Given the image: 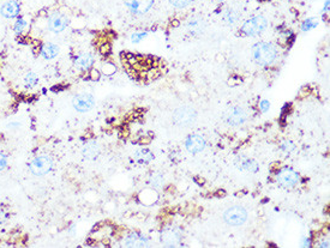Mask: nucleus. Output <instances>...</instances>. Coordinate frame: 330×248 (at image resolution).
I'll return each instance as SVG.
<instances>
[{
    "label": "nucleus",
    "instance_id": "f257e3e1",
    "mask_svg": "<svg viewBox=\"0 0 330 248\" xmlns=\"http://www.w3.org/2000/svg\"><path fill=\"white\" fill-rule=\"evenodd\" d=\"M277 56H279L277 48L270 42L261 41L252 47V58L255 62L260 66L266 67V66L272 65L276 62Z\"/></svg>",
    "mask_w": 330,
    "mask_h": 248
},
{
    "label": "nucleus",
    "instance_id": "f03ea898",
    "mask_svg": "<svg viewBox=\"0 0 330 248\" xmlns=\"http://www.w3.org/2000/svg\"><path fill=\"white\" fill-rule=\"evenodd\" d=\"M268 19L264 16H254L249 18L248 21L244 22L242 27V33L246 36H258L263 34L268 28Z\"/></svg>",
    "mask_w": 330,
    "mask_h": 248
},
{
    "label": "nucleus",
    "instance_id": "7ed1b4c3",
    "mask_svg": "<svg viewBox=\"0 0 330 248\" xmlns=\"http://www.w3.org/2000/svg\"><path fill=\"white\" fill-rule=\"evenodd\" d=\"M197 119V113L192 107H179L173 113L174 124L180 127H189Z\"/></svg>",
    "mask_w": 330,
    "mask_h": 248
},
{
    "label": "nucleus",
    "instance_id": "20e7f679",
    "mask_svg": "<svg viewBox=\"0 0 330 248\" xmlns=\"http://www.w3.org/2000/svg\"><path fill=\"white\" fill-rule=\"evenodd\" d=\"M53 168V161L48 155L36 156L29 164V170L35 177H44Z\"/></svg>",
    "mask_w": 330,
    "mask_h": 248
},
{
    "label": "nucleus",
    "instance_id": "39448f33",
    "mask_svg": "<svg viewBox=\"0 0 330 248\" xmlns=\"http://www.w3.org/2000/svg\"><path fill=\"white\" fill-rule=\"evenodd\" d=\"M70 19L60 11H53L47 17V29L54 34H60L68 27Z\"/></svg>",
    "mask_w": 330,
    "mask_h": 248
},
{
    "label": "nucleus",
    "instance_id": "423d86ee",
    "mask_svg": "<svg viewBox=\"0 0 330 248\" xmlns=\"http://www.w3.org/2000/svg\"><path fill=\"white\" fill-rule=\"evenodd\" d=\"M223 120L229 126H240L248 120V113L240 106H234L228 108L223 114Z\"/></svg>",
    "mask_w": 330,
    "mask_h": 248
},
{
    "label": "nucleus",
    "instance_id": "0eeeda50",
    "mask_svg": "<svg viewBox=\"0 0 330 248\" xmlns=\"http://www.w3.org/2000/svg\"><path fill=\"white\" fill-rule=\"evenodd\" d=\"M223 220L229 226H242L248 220V211L243 206H232L226 210Z\"/></svg>",
    "mask_w": 330,
    "mask_h": 248
},
{
    "label": "nucleus",
    "instance_id": "6e6552de",
    "mask_svg": "<svg viewBox=\"0 0 330 248\" xmlns=\"http://www.w3.org/2000/svg\"><path fill=\"white\" fill-rule=\"evenodd\" d=\"M72 106L79 113H87L95 106V99L91 94L81 92V94H77L72 99Z\"/></svg>",
    "mask_w": 330,
    "mask_h": 248
},
{
    "label": "nucleus",
    "instance_id": "1a4fd4ad",
    "mask_svg": "<svg viewBox=\"0 0 330 248\" xmlns=\"http://www.w3.org/2000/svg\"><path fill=\"white\" fill-rule=\"evenodd\" d=\"M155 0H125V6L134 16L145 14L153 7Z\"/></svg>",
    "mask_w": 330,
    "mask_h": 248
},
{
    "label": "nucleus",
    "instance_id": "9d476101",
    "mask_svg": "<svg viewBox=\"0 0 330 248\" xmlns=\"http://www.w3.org/2000/svg\"><path fill=\"white\" fill-rule=\"evenodd\" d=\"M299 181V174L292 168H282L277 173V183L286 188H292Z\"/></svg>",
    "mask_w": 330,
    "mask_h": 248
},
{
    "label": "nucleus",
    "instance_id": "9b49d317",
    "mask_svg": "<svg viewBox=\"0 0 330 248\" xmlns=\"http://www.w3.org/2000/svg\"><path fill=\"white\" fill-rule=\"evenodd\" d=\"M21 13V4L17 0H5L0 6V14L6 19L17 18Z\"/></svg>",
    "mask_w": 330,
    "mask_h": 248
},
{
    "label": "nucleus",
    "instance_id": "f8f14e48",
    "mask_svg": "<svg viewBox=\"0 0 330 248\" xmlns=\"http://www.w3.org/2000/svg\"><path fill=\"white\" fill-rule=\"evenodd\" d=\"M161 240L166 246H177L182 240V233L176 227H168L162 230Z\"/></svg>",
    "mask_w": 330,
    "mask_h": 248
},
{
    "label": "nucleus",
    "instance_id": "ddd939ff",
    "mask_svg": "<svg viewBox=\"0 0 330 248\" xmlns=\"http://www.w3.org/2000/svg\"><path fill=\"white\" fill-rule=\"evenodd\" d=\"M186 29L192 35H202L206 29V23L204 18H202L200 16H192L186 22Z\"/></svg>",
    "mask_w": 330,
    "mask_h": 248
},
{
    "label": "nucleus",
    "instance_id": "4468645a",
    "mask_svg": "<svg viewBox=\"0 0 330 248\" xmlns=\"http://www.w3.org/2000/svg\"><path fill=\"white\" fill-rule=\"evenodd\" d=\"M185 146L189 152L191 154H198V152L203 151L205 148V139L202 135L198 134H191L189 135L188 139L185 142Z\"/></svg>",
    "mask_w": 330,
    "mask_h": 248
},
{
    "label": "nucleus",
    "instance_id": "2eb2a0df",
    "mask_svg": "<svg viewBox=\"0 0 330 248\" xmlns=\"http://www.w3.org/2000/svg\"><path fill=\"white\" fill-rule=\"evenodd\" d=\"M123 245L125 247H144L148 245V239L139 233L132 232L125 236Z\"/></svg>",
    "mask_w": 330,
    "mask_h": 248
},
{
    "label": "nucleus",
    "instance_id": "dca6fc26",
    "mask_svg": "<svg viewBox=\"0 0 330 248\" xmlns=\"http://www.w3.org/2000/svg\"><path fill=\"white\" fill-rule=\"evenodd\" d=\"M94 57L90 53H81L74 58V66H76L77 70L88 72L93 67L94 65Z\"/></svg>",
    "mask_w": 330,
    "mask_h": 248
},
{
    "label": "nucleus",
    "instance_id": "f3484780",
    "mask_svg": "<svg viewBox=\"0 0 330 248\" xmlns=\"http://www.w3.org/2000/svg\"><path fill=\"white\" fill-rule=\"evenodd\" d=\"M235 164L239 169L245 170V172H250V173H256L258 170V164L255 160L250 158L248 156H244V155H240L238 156L237 160H235Z\"/></svg>",
    "mask_w": 330,
    "mask_h": 248
},
{
    "label": "nucleus",
    "instance_id": "a211bd4d",
    "mask_svg": "<svg viewBox=\"0 0 330 248\" xmlns=\"http://www.w3.org/2000/svg\"><path fill=\"white\" fill-rule=\"evenodd\" d=\"M59 53H60V48L59 46L56 45V43L48 42L40 47V54H41V57L46 60L56 59V58L59 56Z\"/></svg>",
    "mask_w": 330,
    "mask_h": 248
},
{
    "label": "nucleus",
    "instance_id": "6ab92c4d",
    "mask_svg": "<svg viewBox=\"0 0 330 248\" xmlns=\"http://www.w3.org/2000/svg\"><path fill=\"white\" fill-rule=\"evenodd\" d=\"M240 17H242V13L239 12V10H235L233 7H228L226 8V10H223L221 18H222L223 23H226V24L233 25L235 23H238Z\"/></svg>",
    "mask_w": 330,
    "mask_h": 248
},
{
    "label": "nucleus",
    "instance_id": "aec40b11",
    "mask_svg": "<svg viewBox=\"0 0 330 248\" xmlns=\"http://www.w3.org/2000/svg\"><path fill=\"white\" fill-rule=\"evenodd\" d=\"M82 154L87 160H95L100 155V146L96 142H89L84 145Z\"/></svg>",
    "mask_w": 330,
    "mask_h": 248
},
{
    "label": "nucleus",
    "instance_id": "412c9836",
    "mask_svg": "<svg viewBox=\"0 0 330 248\" xmlns=\"http://www.w3.org/2000/svg\"><path fill=\"white\" fill-rule=\"evenodd\" d=\"M154 158L153 152L149 149H139L133 154V160L139 164H148Z\"/></svg>",
    "mask_w": 330,
    "mask_h": 248
},
{
    "label": "nucleus",
    "instance_id": "4be33fe9",
    "mask_svg": "<svg viewBox=\"0 0 330 248\" xmlns=\"http://www.w3.org/2000/svg\"><path fill=\"white\" fill-rule=\"evenodd\" d=\"M28 28H29V22H28V19L23 16L17 17L15 23H13V31H15L16 35L23 36L25 33H27Z\"/></svg>",
    "mask_w": 330,
    "mask_h": 248
},
{
    "label": "nucleus",
    "instance_id": "5701e85b",
    "mask_svg": "<svg viewBox=\"0 0 330 248\" xmlns=\"http://www.w3.org/2000/svg\"><path fill=\"white\" fill-rule=\"evenodd\" d=\"M23 84H24L25 89H33L39 84V76L35 73V72H29L24 76V79H23Z\"/></svg>",
    "mask_w": 330,
    "mask_h": 248
},
{
    "label": "nucleus",
    "instance_id": "b1692460",
    "mask_svg": "<svg viewBox=\"0 0 330 248\" xmlns=\"http://www.w3.org/2000/svg\"><path fill=\"white\" fill-rule=\"evenodd\" d=\"M149 183H150L151 186L155 187V188H160V187H162L163 184H165V179H163L160 173H155V174L150 177V181H149Z\"/></svg>",
    "mask_w": 330,
    "mask_h": 248
},
{
    "label": "nucleus",
    "instance_id": "393cba45",
    "mask_svg": "<svg viewBox=\"0 0 330 248\" xmlns=\"http://www.w3.org/2000/svg\"><path fill=\"white\" fill-rule=\"evenodd\" d=\"M318 24V21L316 18H308L306 21H304L303 24H301V30L303 31H309V30H312V29H315L317 27Z\"/></svg>",
    "mask_w": 330,
    "mask_h": 248
},
{
    "label": "nucleus",
    "instance_id": "a878e982",
    "mask_svg": "<svg viewBox=\"0 0 330 248\" xmlns=\"http://www.w3.org/2000/svg\"><path fill=\"white\" fill-rule=\"evenodd\" d=\"M117 67L116 65H113L112 62H106V64L102 65V72L106 74V76H112V74L116 73Z\"/></svg>",
    "mask_w": 330,
    "mask_h": 248
},
{
    "label": "nucleus",
    "instance_id": "bb28decb",
    "mask_svg": "<svg viewBox=\"0 0 330 248\" xmlns=\"http://www.w3.org/2000/svg\"><path fill=\"white\" fill-rule=\"evenodd\" d=\"M192 0H169L172 6L177 7V8H185L186 6L191 4Z\"/></svg>",
    "mask_w": 330,
    "mask_h": 248
},
{
    "label": "nucleus",
    "instance_id": "cd10ccee",
    "mask_svg": "<svg viewBox=\"0 0 330 248\" xmlns=\"http://www.w3.org/2000/svg\"><path fill=\"white\" fill-rule=\"evenodd\" d=\"M148 34L145 33V31H136V33H133L131 35V42L133 43H138L142 41V40H144L145 37H147Z\"/></svg>",
    "mask_w": 330,
    "mask_h": 248
},
{
    "label": "nucleus",
    "instance_id": "c85d7f7f",
    "mask_svg": "<svg viewBox=\"0 0 330 248\" xmlns=\"http://www.w3.org/2000/svg\"><path fill=\"white\" fill-rule=\"evenodd\" d=\"M281 149L286 152H291L292 150L295 149V145L292 142H289V140H286V142H283L282 145H281Z\"/></svg>",
    "mask_w": 330,
    "mask_h": 248
},
{
    "label": "nucleus",
    "instance_id": "c756f323",
    "mask_svg": "<svg viewBox=\"0 0 330 248\" xmlns=\"http://www.w3.org/2000/svg\"><path fill=\"white\" fill-rule=\"evenodd\" d=\"M88 72H89V78H90V79H93V80H99L100 79V72L97 71L96 68L91 67Z\"/></svg>",
    "mask_w": 330,
    "mask_h": 248
},
{
    "label": "nucleus",
    "instance_id": "7c9ffc66",
    "mask_svg": "<svg viewBox=\"0 0 330 248\" xmlns=\"http://www.w3.org/2000/svg\"><path fill=\"white\" fill-rule=\"evenodd\" d=\"M100 53L102 54V56H105V57H107L108 54L111 53V46L108 45V43H103V45L101 46V47H100Z\"/></svg>",
    "mask_w": 330,
    "mask_h": 248
},
{
    "label": "nucleus",
    "instance_id": "2f4dec72",
    "mask_svg": "<svg viewBox=\"0 0 330 248\" xmlns=\"http://www.w3.org/2000/svg\"><path fill=\"white\" fill-rule=\"evenodd\" d=\"M7 167V157L2 152H0V172Z\"/></svg>",
    "mask_w": 330,
    "mask_h": 248
},
{
    "label": "nucleus",
    "instance_id": "473e14b6",
    "mask_svg": "<svg viewBox=\"0 0 330 248\" xmlns=\"http://www.w3.org/2000/svg\"><path fill=\"white\" fill-rule=\"evenodd\" d=\"M269 107H270V103H269L268 101H265V100L262 101V102L260 103V109L262 112H266V111H268Z\"/></svg>",
    "mask_w": 330,
    "mask_h": 248
},
{
    "label": "nucleus",
    "instance_id": "72a5a7b5",
    "mask_svg": "<svg viewBox=\"0 0 330 248\" xmlns=\"http://www.w3.org/2000/svg\"><path fill=\"white\" fill-rule=\"evenodd\" d=\"M6 220H7L6 211H5V210H2V209H0V224L5 223V221H6Z\"/></svg>",
    "mask_w": 330,
    "mask_h": 248
},
{
    "label": "nucleus",
    "instance_id": "f704fd0d",
    "mask_svg": "<svg viewBox=\"0 0 330 248\" xmlns=\"http://www.w3.org/2000/svg\"><path fill=\"white\" fill-rule=\"evenodd\" d=\"M19 126H21V124L17 123V121H12V123H8L7 124V127L13 129V128H19Z\"/></svg>",
    "mask_w": 330,
    "mask_h": 248
},
{
    "label": "nucleus",
    "instance_id": "c9c22d12",
    "mask_svg": "<svg viewBox=\"0 0 330 248\" xmlns=\"http://www.w3.org/2000/svg\"><path fill=\"white\" fill-rule=\"evenodd\" d=\"M329 7V0H327L326 4H324V8H323V12H327V10H328Z\"/></svg>",
    "mask_w": 330,
    "mask_h": 248
},
{
    "label": "nucleus",
    "instance_id": "e433bc0d",
    "mask_svg": "<svg viewBox=\"0 0 330 248\" xmlns=\"http://www.w3.org/2000/svg\"><path fill=\"white\" fill-rule=\"evenodd\" d=\"M217 1H223V0H217Z\"/></svg>",
    "mask_w": 330,
    "mask_h": 248
}]
</instances>
